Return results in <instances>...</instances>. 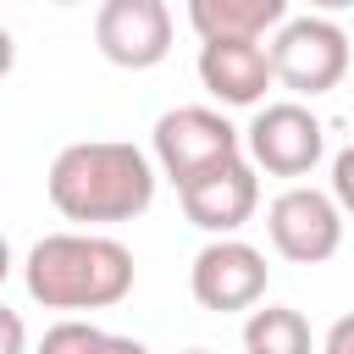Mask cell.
Returning a JSON list of instances; mask_svg holds the SVG:
<instances>
[{"mask_svg":"<svg viewBox=\"0 0 354 354\" xmlns=\"http://www.w3.org/2000/svg\"><path fill=\"white\" fill-rule=\"evenodd\" d=\"M243 155V133L210 105H177L155 122V166L183 188L188 177Z\"/></svg>","mask_w":354,"mask_h":354,"instance_id":"5","label":"cell"},{"mask_svg":"<svg viewBox=\"0 0 354 354\" xmlns=\"http://www.w3.org/2000/svg\"><path fill=\"white\" fill-rule=\"evenodd\" d=\"M266 254L243 238H210L194 266H188V293L199 310H216V315H238V310H254L266 299Z\"/></svg>","mask_w":354,"mask_h":354,"instance_id":"7","label":"cell"},{"mask_svg":"<svg viewBox=\"0 0 354 354\" xmlns=\"http://www.w3.org/2000/svg\"><path fill=\"white\" fill-rule=\"evenodd\" d=\"M22 282L44 310H111L133 293V254L105 232H44L22 260Z\"/></svg>","mask_w":354,"mask_h":354,"instance_id":"2","label":"cell"},{"mask_svg":"<svg viewBox=\"0 0 354 354\" xmlns=\"http://www.w3.org/2000/svg\"><path fill=\"white\" fill-rule=\"evenodd\" d=\"M188 22L199 39H266L288 22V0H188Z\"/></svg>","mask_w":354,"mask_h":354,"instance_id":"11","label":"cell"},{"mask_svg":"<svg viewBox=\"0 0 354 354\" xmlns=\"http://www.w3.org/2000/svg\"><path fill=\"white\" fill-rule=\"evenodd\" d=\"M94 44L122 72H149L171 55V11L166 0H100Z\"/></svg>","mask_w":354,"mask_h":354,"instance_id":"8","label":"cell"},{"mask_svg":"<svg viewBox=\"0 0 354 354\" xmlns=\"http://www.w3.org/2000/svg\"><path fill=\"white\" fill-rule=\"evenodd\" d=\"M199 83L221 105H260L271 77V55L260 39H205L199 44Z\"/></svg>","mask_w":354,"mask_h":354,"instance_id":"10","label":"cell"},{"mask_svg":"<svg viewBox=\"0 0 354 354\" xmlns=\"http://www.w3.org/2000/svg\"><path fill=\"white\" fill-rule=\"evenodd\" d=\"M332 205L343 216H354V144L332 155Z\"/></svg>","mask_w":354,"mask_h":354,"instance_id":"14","label":"cell"},{"mask_svg":"<svg viewBox=\"0 0 354 354\" xmlns=\"http://www.w3.org/2000/svg\"><path fill=\"white\" fill-rule=\"evenodd\" d=\"M6 277H11V243L0 238V282H6Z\"/></svg>","mask_w":354,"mask_h":354,"instance_id":"20","label":"cell"},{"mask_svg":"<svg viewBox=\"0 0 354 354\" xmlns=\"http://www.w3.org/2000/svg\"><path fill=\"white\" fill-rule=\"evenodd\" d=\"M0 354H28V326H22V315L6 310V304H0Z\"/></svg>","mask_w":354,"mask_h":354,"instance_id":"15","label":"cell"},{"mask_svg":"<svg viewBox=\"0 0 354 354\" xmlns=\"http://www.w3.org/2000/svg\"><path fill=\"white\" fill-rule=\"evenodd\" d=\"M100 348H105V332H100L94 321L66 315V321H55V326L39 337V348H33V354H100Z\"/></svg>","mask_w":354,"mask_h":354,"instance_id":"13","label":"cell"},{"mask_svg":"<svg viewBox=\"0 0 354 354\" xmlns=\"http://www.w3.org/2000/svg\"><path fill=\"white\" fill-rule=\"evenodd\" d=\"M243 149H249V166L254 171L304 177L326 155V127H321V116L310 105L271 100V105H254V122L243 127Z\"/></svg>","mask_w":354,"mask_h":354,"instance_id":"4","label":"cell"},{"mask_svg":"<svg viewBox=\"0 0 354 354\" xmlns=\"http://www.w3.org/2000/svg\"><path fill=\"white\" fill-rule=\"evenodd\" d=\"M44 194L66 221H83V227L133 221L155 205V160L122 138H83L50 160Z\"/></svg>","mask_w":354,"mask_h":354,"instance_id":"1","label":"cell"},{"mask_svg":"<svg viewBox=\"0 0 354 354\" xmlns=\"http://www.w3.org/2000/svg\"><path fill=\"white\" fill-rule=\"evenodd\" d=\"M183 354H210V348H183Z\"/></svg>","mask_w":354,"mask_h":354,"instance_id":"21","label":"cell"},{"mask_svg":"<svg viewBox=\"0 0 354 354\" xmlns=\"http://www.w3.org/2000/svg\"><path fill=\"white\" fill-rule=\"evenodd\" d=\"M271 55V77L282 88H293L299 100H315V94H332L348 72V33L332 22V17H288L277 28V39L266 44Z\"/></svg>","mask_w":354,"mask_h":354,"instance_id":"3","label":"cell"},{"mask_svg":"<svg viewBox=\"0 0 354 354\" xmlns=\"http://www.w3.org/2000/svg\"><path fill=\"white\" fill-rule=\"evenodd\" d=\"M243 354H315L310 321L299 310H288V304L249 310V321H243Z\"/></svg>","mask_w":354,"mask_h":354,"instance_id":"12","label":"cell"},{"mask_svg":"<svg viewBox=\"0 0 354 354\" xmlns=\"http://www.w3.org/2000/svg\"><path fill=\"white\" fill-rule=\"evenodd\" d=\"M11 66H17V39H11L6 28H0V77H6Z\"/></svg>","mask_w":354,"mask_h":354,"instance_id":"18","label":"cell"},{"mask_svg":"<svg viewBox=\"0 0 354 354\" xmlns=\"http://www.w3.org/2000/svg\"><path fill=\"white\" fill-rule=\"evenodd\" d=\"M100 354H149V348H144L138 337H116V332H105V348H100Z\"/></svg>","mask_w":354,"mask_h":354,"instance_id":"17","label":"cell"},{"mask_svg":"<svg viewBox=\"0 0 354 354\" xmlns=\"http://www.w3.org/2000/svg\"><path fill=\"white\" fill-rule=\"evenodd\" d=\"M50 6H77V0H50Z\"/></svg>","mask_w":354,"mask_h":354,"instance_id":"22","label":"cell"},{"mask_svg":"<svg viewBox=\"0 0 354 354\" xmlns=\"http://www.w3.org/2000/svg\"><path fill=\"white\" fill-rule=\"evenodd\" d=\"M321 354H354V315H337V321L326 326V343H321Z\"/></svg>","mask_w":354,"mask_h":354,"instance_id":"16","label":"cell"},{"mask_svg":"<svg viewBox=\"0 0 354 354\" xmlns=\"http://www.w3.org/2000/svg\"><path fill=\"white\" fill-rule=\"evenodd\" d=\"M266 232H271V249L282 260L321 266L343 249V210L332 205V194H321L310 183H293L266 205Z\"/></svg>","mask_w":354,"mask_h":354,"instance_id":"6","label":"cell"},{"mask_svg":"<svg viewBox=\"0 0 354 354\" xmlns=\"http://www.w3.org/2000/svg\"><path fill=\"white\" fill-rule=\"evenodd\" d=\"M177 199H183V216H188L199 232L232 238V232L254 216V205H260V177H254V166H249L243 155H232V160L188 177V183L177 188Z\"/></svg>","mask_w":354,"mask_h":354,"instance_id":"9","label":"cell"},{"mask_svg":"<svg viewBox=\"0 0 354 354\" xmlns=\"http://www.w3.org/2000/svg\"><path fill=\"white\" fill-rule=\"evenodd\" d=\"M310 6H315V17H326V11H348L354 0H310Z\"/></svg>","mask_w":354,"mask_h":354,"instance_id":"19","label":"cell"}]
</instances>
